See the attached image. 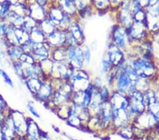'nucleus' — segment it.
<instances>
[{"mask_svg":"<svg viewBox=\"0 0 159 140\" xmlns=\"http://www.w3.org/2000/svg\"><path fill=\"white\" fill-rule=\"evenodd\" d=\"M66 61L75 70L85 68V61H84L81 46H71L67 47Z\"/></svg>","mask_w":159,"mask_h":140,"instance_id":"obj_12","label":"nucleus"},{"mask_svg":"<svg viewBox=\"0 0 159 140\" xmlns=\"http://www.w3.org/2000/svg\"><path fill=\"white\" fill-rule=\"evenodd\" d=\"M25 1H26V2H29V1H30V0H25Z\"/></svg>","mask_w":159,"mask_h":140,"instance_id":"obj_64","label":"nucleus"},{"mask_svg":"<svg viewBox=\"0 0 159 140\" xmlns=\"http://www.w3.org/2000/svg\"><path fill=\"white\" fill-rule=\"evenodd\" d=\"M29 16L33 18L38 24L45 20L48 16V9L38 4L35 0L27 2Z\"/></svg>","mask_w":159,"mask_h":140,"instance_id":"obj_15","label":"nucleus"},{"mask_svg":"<svg viewBox=\"0 0 159 140\" xmlns=\"http://www.w3.org/2000/svg\"><path fill=\"white\" fill-rule=\"evenodd\" d=\"M23 74L25 80L29 78H45L41 70L39 63H35L33 65L23 64Z\"/></svg>","mask_w":159,"mask_h":140,"instance_id":"obj_21","label":"nucleus"},{"mask_svg":"<svg viewBox=\"0 0 159 140\" xmlns=\"http://www.w3.org/2000/svg\"><path fill=\"white\" fill-rule=\"evenodd\" d=\"M27 109L28 111H29V113L32 115L34 117V118L39 119L40 118V115L39 112L38 111V109L36 106L35 105V103L33 101H29L27 103Z\"/></svg>","mask_w":159,"mask_h":140,"instance_id":"obj_53","label":"nucleus"},{"mask_svg":"<svg viewBox=\"0 0 159 140\" xmlns=\"http://www.w3.org/2000/svg\"><path fill=\"white\" fill-rule=\"evenodd\" d=\"M7 3H8L10 6L15 5L19 3H22V2H26L25 0H6Z\"/></svg>","mask_w":159,"mask_h":140,"instance_id":"obj_60","label":"nucleus"},{"mask_svg":"<svg viewBox=\"0 0 159 140\" xmlns=\"http://www.w3.org/2000/svg\"><path fill=\"white\" fill-rule=\"evenodd\" d=\"M10 116L14 123L15 131L17 136L25 137L26 134L29 118L24 113L18 110H11Z\"/></svg>","mask_w":159,"mask_h":140,"instance_id":"obj_11","label":"nucleus"},{"mask_svg":"<svg viewBox=\"0 0 159 140\" xmlns=\"http://www.w3.org/2000/svg\"><path fill=\"white\" fill-rule=\"evenodd\" d=\"M145 24L150 34L158 31L159 30V14L147 12V19Z\"/></svg>","mask_w":159,"mask_h":140,"instance_id":"obj_26","label":"nucleus"},{"mask_svg":"<svg viewBox=\"0 0 159 140\" xmlns=\"http://www.w3.org/2000/svg\"><path fill=\"white\" fill-rule=\"evenodd\" d=\"M46 79L44 78H29L24 81V85L26 87L29 92L33 96L39 90L41 85Z\"/></svg>","mask_w":159,"mask_h":140,"instance_id":"obj_25","label":"nucleus"},{"mask_svg":"<svg viewBox=\"0 0 159 140\" xmlns=\"http://www.w3.org/2000/svg\"><path fill=\"white\" fill-rule=\"evenodd\" d=\"M66 30L58 29L54 30L52 33L47 35L46 42L52 48L60 47L66 46Z\"/></svg>","mask_w":159,"mask_h":140,"instance_id":"obj_17","label":"nucleus"},{"mask_svg":"<svg viewBox=\"0 0 159 140\" xmlns=\"http://www.w3.org/2000/svg\"><path fill=\"white\" fill-rule=\"evenodd\" d=\"M4 2H6V0H0V4L4 3Z\"/></svg>","mask_w":159,"mask_h":140,"instance_id":"obj_63","label":"nucleus"},{"mask_svg":"<svg viewBox=\"0 0 159 140\" xmlns=\"http://www.w3.org/2000/svg\"><path fill=\"white\" fill-rule=\"evenodd\" d=\"M11 67L13 70V72L15 74V75L17 76V78L19 79L20 82L24 84L25 79L24 77V74H23L22 63L20 61L11 62Z\"/></svg>","mask_w":159,"mask_h":140,"instance_id":"obj_42","label":"nucleus"},{"mask_svg":"<svg viewBox=\"0 0 159 140\" xmlns=\"http://www.w3.org/2000/svg\"><path fill=\"white\" fill-rule=\"evenodd\" d=\"M70 106H71V102L68 103L63 104L58 106L57 108L55 109V111H54V113H55L59 118L62 120L65 121L69 117L70 112Z\"/></svg>","mask_w":159,"mask_h":140,"instance_id":"obj_35","label":"nucleus"},{"mask_svg":"<svg viewBox=\"0 0 159 140\" xmlns=\"http://www.w3.org/2000/svg\"><path fill=\"white\" fill-rule=\"evenodd\" d=\"M158 120L147 110L138 115L132 121V126L142 130L149 132L156 129Z\"/></svg>","mask_w":159,"mask_h":140,"instance_id":"obj_6","label":"nucleus"},{"mask_svg":"<svg viewBox=\"0 0 159 140\" xmlns=\"http://www.w3.org/2000/svg\"><path fill=\"white\" fill-rule=\"evenodd\" d=\"M115 132L125 139H134V131H133L132 124L123 127L122 128L117 129Z\"/></svg>","mask_w":159,"mask_h":140,"instance_id":"obj_41","label":"nucleus"},{"mask_svg":"<svg viewBox=\"0 0 159 140\" xmlns=\"http://www.w3.org/2000/svg\"><path fill=\"white\" fill-rule=\"evenodd\" d=\"M66 32L76 40L79 46H81L82 45L86 43L85 33H84L80 20L77 19H74L68 29L66 30Z\"/></svg>","mask_w":159,"mask_h":140,"instance_id":"obj_16","label":"nucleus"},{"mask_svg":"<svg viewBox=\"0 0 159 140\" xmlns=\"http://www.w3.org/2000/svg\"><path fill=\"white\" fill-rule=\"evenodd\" d=\"M92 76L86 69L75 70L70 79L68 81L72 86L74 91H84L91 82Z\"/></svg>","mask_w":159,"mask_h":140,"instance_id":"obj_4","label":"nucleus"},{"mask_svg":"<svg viewBox=\"0 0 159 140\" xmlns=\"http://www.w3.org/2000/svg\"><path fill=\"white\" fill-rule=\"evenodd\" d=\"M82 52H83L84 61H85V65L89 66L91 65V60H92V50L89 45L84 43V45H82L81 46Z\"/></svg>","mask_w":159,"mask_h":140,"instance_id":"obj_44","label":"nucleus"},{"mask_svg":"<svg viewBox=\"0 0 159 140\" xmlns=\"http://www.w3.org/2000/svg\"><path fill=\"white\" fill-rule=\"evenodd\" d=\"M129 107L128 111L133 118H135L141 113H142L145 111H147V106L144 101H129Z\"/></svg>","mask_w":159,"mask_h":140,"instance_id":"obj_28","label":"nucleus"},{"mask_svg":"<svg viewBox=\"0 0 159 140\" xmlns=\"http://www.w3.org/2000/svg\"><path fill=\"white\" fill-rule=\"evenodd\" d=\"M153 86V81L148 79L139 76L134 81L135 88L138 91L144 92Z\"/></svg>","mask_w":159,"mask_h":140,"instance_id":"obj_34","label":"nucleus"},{"mask_svg":"<svg viewBox=\"0 0 159 140\" xmlns=\"http://www.w3.org/2000/svg\"><path fill=\"white\" fill-rule=\"evenodd\" d=\"M35 2H36L38 4H40L41 6L44 7L47 9H48V7L51 5L48 0H35Z\"/></svg>","mask_w":159,"mask_h":140,"instance_id":"obj_58","label":"nucleus"},{"mask_svg":"<svg viewBox=\"0 0 159 140\" xmlns=\"http://www.w3.org/2000/svg\"><path fill=\"white\" fill-rule=\"evenodd\" d=\"M127 60L139 76L150 79L153 83L158 79L159 70L155 60H146L142 57Z\"/></svg>","mask_w":159,"mask_h":140,"instance_id":"obj_1","label":"nucleus"},{"mask_svg":"<svg viewBox=\"0 0 159 140\" xmlns=\"http://www.w3.org/2000/svg\"><path fill=\"white\" fill-rule=\"evenodd\" d=\"M117 70V75L113 85L112 91H115L120 93L128 95L129 93L135 90L134 81H133L121 68L116 67Z\"/></svg>","mask_w":159,"mask_h":140,"instance_id":"obj_3","label":"nucleus"},{"mask_svg":"<svg viewBox=\"0 0 159 140\" xmlns=\"http://www.w3.org/2000/svg\"><path fill=\"white\" fill-rule=\"evenodd\" d=\"M54 92H55V88L51 81V78H48L44 80L39 90L33 96V98L44 105L45 103L50 100Z\"/></svg>","mask_w":159,"mask_h":140,"instance_id":"obj_14","label":"nucleus"},{"mask_svg":"<svg viewBox=\"0 0 159 140\" xmlns=\"http://www.w3.org/2000/svg\"><path fill=\"white\" fill-rule=\"evenodd\" d=\"M65 13L59 7L57 4H52L48 9V19H49L57 28L60 26Z\"/></svg>","mask_w":159,"mask_h":140,"instance_id":"obj_22","label":"nucleus"},{"mask_svg":"<svg viewBox=\"0 0 159 140\" xmlns=\"http://www.w3.org/2000/svg\"><path fill=\"white\" fill-rule=\"evenodd\" d=\"M74 70L75 69L66 60L62 62H54L50 78L60 79L68 81L72 76Z\"/></svg>","mask_w":159,"mask_h":140,"instance_id":"obj_7","label":"nucleus"},{"mask_svg":"<svg viewBox=\"0 0 159 140\" xmlns=\"http://www.w3.org/2000/svg\"><path fill=\"white\" fill-rule=\"evenodd\" d=\"M0 76L3 79L5 84L11 88H14V83L11 76L4 69H0Z\"/></svg>","mask_w":159,"mask_h":140,"instance_id":"obj_51","label":"nucleus"},{"mask_svg":"<svg viewBox=\"0 0 159 140\" xmlns=\"http://www.w3.org/2000/svg\"><path fill=\"white\" fill-rule=\"evenodd\" d=\"M114 66L112 65L111 62H110L109 60L106 57V55H103L102 60L101 61L99 66V74L100 75L102 76H105L107 74H108L112 69H113Z\"/></svg>","mask_w":159,"mask_h":140,"instance_id":"obj_38","label":"nucleus"},{"mask_svg":"<svg viewBox=\"0 0 159 140\" xmlns=\"http://www.w3.org/2000/svg\"><path fill=\"white\" fill-rule=\"evenodd\" d=\"M153 86L154 87L155 90L156 91V93H157L158 99H159V76L158 77L157 79L153 83Z\"/></svg>","mask_w":159,"mask_h":140,"instance_id":"obj_59","label":"nucleus"},{"mask_svg":"<svg viewBox=\"0 0 159 140\" xmlns=\"http://www.w3.org/2000/svg\"><path fill=\"white\" fill-rule=\"evenodd\" d=\"M143 96H144V103L147 107L158 100L157 93L153 86L143 92Z\"/></svg>","mask_w":159,"mask_h":140,"instance_id":"obj_40","label":"nucleus"},{"mask_svg":"<svg viewBox=\"0 0 159 140\" xmlns=\"http://www.w3.org/2000/svg\"><path fill=\"white\" fill-rule=\"evenodd\" d=\"M91 83L93 84V85L95 86V88L97 89L100 88L101 86L106 84V81H105L104 76H102L100 75L98 76H92Z\"/></svg>","mask_w":159,"mask_h":140,"instance_id":"obj_54","label":"nucleus"},{"mask_svg":"<svg viewBox=\"0 0 159 140\" xmlns=\"http://www.w3.org/2000/svg\"><path fill=\"white\" fill-rule=\"evenodd\" d=\"M99 116L101 120V133L107 132H115L112 125V108L109 101L102 102Z\"/></svg>","mask_w":159,"mask_h":140,"instance_id":"obj_8","label":"nucleus"},{"mask_svg":"<svg viewBox=\"0 0 159 140\" xmlns=\"http://www.w3.org/2000/svg\"><path fill=\"white\" fill-rule=\"evenodd\" d=\"M150 39L153 43H157V44H159V30L158 31L151 34Z\"/></svg>","mask_w":159,"mask_h":140,"instance_id":"obj_57","label":"nucleus"},{"mask_svg":"<svg viewBox=\"0 0 159 140\" xmlns=\"http://www.w3.org/2000/svg\"><path fill=\"white\" fill-rule=\"evenodd\" d=\"M65 122L69 126L85 131V127H84L83 123H82L80 118L76 115L70 114Z\"/></svg>","mask_w":159,"mask_h":140,"instance_id":"obj_36","label":"nucleus"},{"mask_svg":"<svg viewBox=\"0 0 159 140\" xmlns=\"http://www.w3.org/2000/svg\"><path fill=\"white\" fill-rule=\"evenodd\" d=\"M56 4L65 14L79 19L78 11L74 0H57Z\"/></svg>","mask_w":159,"mask_h":140,"instance_id":"obj_23","label":"nucleus"},{"mask_svg":"<svg viewBox=\"0 0 159 140\" xmlns=\"http://www.w3.org/2000/svg\"><path fill=\"white\" fill-rule=\"evenodd\" d=\"M38 25V23L37 21H35L34 19L29 16V15L26 16H25L24 18V24H23V26L22 28L24 30H26L27 32H30L32 29H34L35 27H36Z\"/></svg>","mask_w":159,"mask_h":140,"instance_id":"obj_46","label":"nucleus"},{"mask_svg":"<svg viewBox=\"0 0 159 140\" xmlns=\"http://www.w3.org/2000/svg\"><path fill=\"white\" fill-rule=\"evenodd\" d=\"M96 13H106L110 10V0H91Z\"/></svg>","mask_w":159,"mask_h":140,"instance_id":"obj_30","label":"nucleus"},{"mask_svg":"<svg viewBox=\"0 0 159 140\" xmlns=\"http://www.w3.org/2000/svg\"><path fill=\"white\" fill-rule=\"evenodd\" d=\"M19 61L23 64H27V65H33V64L36 63L31 53L24 52Z\"/></svg>","mask_w":159,"mask_h":140,"instance_id":"obj_55","label":"nucleus"},{"mask_svg":"<svg viewBox=\"0 0 159 140\" xmlns=\"http://www.w3.org/2000/svg\"><path fill=\"white\" fill-rule=\"evenodd\" d=\"M1 132L4 140H14L18 137L10 114L4 119L2 125Z\"/></svg>","mask_w":159,"mask_h":140,"instance_id":"obj_19","label":"nucleus"},{"mask_svg":"<svg viewBox=\"0 0 159 140\" xmlns=\"http://www.w3.org/2000/svg\"><path fill=\"white\" fill-rule=\"evenodd\" d=\"M11 25L4 20H0V39H5Z\"/></svg>","mask_w":159,"mask_h":140,"instance_id":"obj_49","label":"nucleus"},{"mask_svg":"<svg viewBox=\"0 0 159 140\" xmlns=\"http://www.w3.org/2000/svg\"><path fill=\"white\" fill-rule=\"evenodd\" d=\"M115 19H116V24L125 29H128L133 24L134 20L132 11L129 9V0L125 2L120 8L115 11Z\"/></svg>","mask_w":159,"mask_h":140,"instance_id":"obj_9","label":"nucleus"},{"mask_svg":"<svg viewBox=\"0 0 159 140\" xmlns=\"http://www.w3.org/2000/svg\"><path fill=\"white\" fill-rule=\"evenodd\" d=\"M134 22L137 23H145L147 19V11L146 9L142 8L139 11L134 12L132 14Z\"/></svg>","mask_w":159,"mask_h":140,"instance_id":"obj_47","label":"nucleus"},{"mask_svg":"<svg viewBox=\"0 0 159 140\" xmlns=\"http://www.w3.org/2000/svg\"><path fill=\"white\" fill-rule=\"evenodd\" d=\"M129 9L133 14L134 12L139 11V9L143 8L139 0H129Z\"/></svg>","mask_w":159,"mask_h":140,"instance_id":"obj_56","label":"nucleus"},{"mask_svg":"<svg viewBox=\"0 0 159 140\" xmlns=\"http://www.w3.org/2000/svg\"><path fill=\"white\" fill-rule=\"evenodd\" d=\"M74 19H76L74 17L71 16L69 14H65V16H64V19L62 21H61L60 26L58 27V29H60L63 30H66Z\"/></svg>","mask_w":159,"mask_h":140,"instance_id":"obj_50","label":"nucleus"},{"mask_svg":"<svg viewBox=\"0 0 159 140\" xmlns=\"http://www.w3.org/2000/svg\"><path fill=\"white\" fill-rule=\"evenodd\" d=\"M66 50L67 47L66 46L52 48L50 58L54 62H62L66 60Z\"/></svg>","mask_w":159,"mask_h":140,"instance_id":"obj_31","label":"nucleus"},{"mask_svg":"<svg viewBox=\"0 0 159 140\" xmlns=\"http://www.w3.org/2000/svg\"><path fill=\"white\" fill-rule=\"evenodd\" d=\"M133 120L134 118L131 115L128 109H112V125L115 132L123 127L132 124Z\"/></svg>","mask_w":159,"mask_h":140,"instance_id":"obj_10","label":"nucleus"},{"mask_svg":"<svg viewBox=\"0 0 159 140\" xmlns=\"http://www.w3.org/2000/svg\"><path fill=\"white\" fill-rule=\"evenodd\" d=\"M11 109L7 105V102L0 96V120L4 121V119L10 114Z\"/></svg>","mask_w":159,"mask_h":140,"instance_id":"obj_43","label":"nucleus"},{"mask_svg":"<svg viewBox=\"0 0 159 140\" xmlns=\"http://www.w3.org/2000/svg\"><path fill=\"white\" fill-rule=\"evenodd\" d=\"M48 1H49V2H50V3L51 4H52L56 3V2H57V0H48Z\"/></svg>","mask_w":159,"mask_h":140,"instance_id":"obj_61","label":"nucleus"},{"mask_svg":"<svg viewBox=\"0 0 159 140\" xmlns=\"http://www.w3.org/2000/svg\"><path fill=\"white\" fill-rule=\"evenodd\" d=\"M109 102L112 109H125L127 110L129 107V99L127 95L120 93L115 91H112Z\"/></svg>","mask_w":159,"mask_h":140,"instance_id":"obj_18","label":"nucleus"},{"mask_svg":"<svg viewBox=\"0 0 159 140\" xmlns=\"http://www.w3.org/2000/svg\"><path fill=\"white\" fill-rule=\"evenodd\" d=\"M38 26H39L40 30L46 35V36L57 29V26L48 18H46L45 20L39 23Z\"/></svg>","mask_w":159,"mask_h":140,"instance_id":"obj_37","label":"nucleus"},{"mask_svg":"<svg viewBox=\"0 0 159 140\" xmlns=\"http://www.w3.org/2000/svg\"><path fill=\"white\" fill-rule=\"evenodd\" d=\"M39 64L45 78H50L51 72H52L54 65V61L51 58H48V59H46L40 62Z\"/></svg>","mask_w":159,"mask_h":140,"instance_id":"obj_39","label":"nucleus"},{"mask_svg":"<svg viewBox=\"0 0 159 140\" xmlns=\"http://www.w3.org/2000/svg\"><path fill=\"white\" fill-rule=\"evenodd\" d=\"M52 49V48L47 42L41 43L38 45L36 49L33 50L31 53L35 60V62L40 63L43 60L50 58Z\"/></svg>","mask_w":159,"mask_h":140,"instance_id":"obj_20","label":"nucleus"},{"mask_svg":"<svg viewBox=\"0 0 159 140\" xmlns=\"http://www.w3.org/2000/svg\"><path fill=\"white\" fill-rule=\"evenodd\" d=\"M105 55L114 67H118L125 62L126 60V55L123 50L117 47L112 42L109 40L107 43Z\"/></svg>","mask_w":159,"mask_h":140,"instance_id":"obj_13","label":"nucleus"},{"mask_svg":"<svg viewBox=\"0 0 159 140\" xmlns=\"http://www.w3.org/2000/svg\"><path fill=\"white\" fill-rule=\"evenodd\" d=\"M127 32L132 45L139 44L143 40L149 39L151 35L145 23L134 22L127 29Z\"/></svg>","mask_w":159,"mask_h":140,"instance_id":"obj_5","label":"nucleus"},{"mask_svg":"<svg viewBox=\"0 0 159 140\" xmlns=\"http://www.w3.org/2000/svg\"><path fill=\"white\" fill-rule=\"evenodd\" d=\"M14 34L18 45H20V46L24 45L30 39L29 33L24 30L22 27H14Z\"/></svg>","mask_w":159,"mask_h":140,"instance_id":"obj_32","label":"nucleus"},{"mask_svg":"<svg viewBox=\"0 0 159 140\" xmlns=\"http://www.w3.org/2000/svg\"><path fill=\"white\" fill-rule=\"evenodd\" d=\"M24 16H20V15H18L13 13L12 11H9V13L7 15V17L4 19V21H7L12 26L19 28V27H22L23 24H24Z\"/></svg>","mask_w":159,"mask_h":140,"instance_id":"obj_33","label":"nucleus"},{"mask_svg":"<svg viewBox=\"0 0 159 140\" xmlns=\"http://www.w3.org/2000/svg\"><path fill=\"white\" fill-rule=\"evenodd\" d=\"M24 51L20 45H9L7 50V54L10 62H18L24 55Z\"/></svg>","mask_w":159,"mask_h":140,"instance_id":"obj_27","label":"nucleus"},{"mask_svg":"<svg viewBox=\"0 0 159 140\" xmlns=\"http://www.w3.org/2000/svg\"><path fill=\"white\" fill-rule=\"evenodd\" d=\"M109 40L125 52L129 50L132 46L130 40L128 37L127 29L121 25L115 24L111 28L110 31Z\"/></svg>","mask_w":159,"mask_h":140,"instance_id":"obj_2","label":"nucleus"},{"mask_svg":"<svg viewBox=\"0 0 159 140\" xmlns=\"http://www.w3.org/2000/svg\"><path fill=\"white\" fill-rule=\"evenodd\" d=\"M2 129H0V140H4L3 139V137H2Z\"/></svg>","mask_w":159,"mask_h":140,"instance_id":"obj_62","label":"nucleus"},{"mask_svg":"<svg viewBox=\"0 0 159 140\" xmlns=\"http://www.w3.org/2000/svg\"><path fill=\"white\" fill-rule=\"evenodd\" d=\"M42 130H41L40 127L38 126V123L34 120L29 118L28 121L26 134H25V138L26 140H35L39 138Z\"/></svg>","mask_w":159,"mask_h":140,"instance_id":"obj_24","label":"nucleus"},{"mask_svg":"<svg viewBox=\"0 0 159 140\" xmlns=\"http://www.w3.org/2000/svg\"><path fill=\"white\" fill-rule=\"evenodd\" d=\"M98 93L100 95V97L102 102H106V101H109L110 96H111L112 93V89L110 87H108L106 84L103 85L101 86V88L98 89Z\"/></svg>","mask_w":159,"mask_h":140,"instance_id":"obj_45","label":"nucleus"},{"mask_svg":"<svg viewBox=\"0 0 159 140\" xmlns=\"http://www.w3.org/2000/svg\"><path fill=\"white\" fill-rule=\"evenodd\" d=\"M78 13L92 7L91 0H74Z\"/></svg>","mask_w":159,"mask_h":140,"instance_id":"obj_48","label":"nucleus"},{"mask_svg":"<svg viewBox=\"0 0 159 140\" xmlns=\"http://www.w3.org/2000/svg\"><path fill=\"white\" fill-rule=\"evenodd\" d=\"M147 110L149 111L151 114L156 117V118L159 120V99L154 103L150 104L147 107Z\"/></svg>","mask_w":159,"mask_h":140,"instance_id":"obj_52","label":"nucleus"},{"mask_svg":"<svg viewBox=\"0 0 159 140\" xmlns=\"http://www.w3.org/2000/svg\"><path fill=\"white\" fill-rule=\"evenodd\" d=\"M46 35L40 30L38 25L29 32L30 40L37 44H41L46 42Z\"/></svg>","mask_w":159,"mask_h":140,"instance_id":"obj_29","label":"nucleus"}]
</instances>
